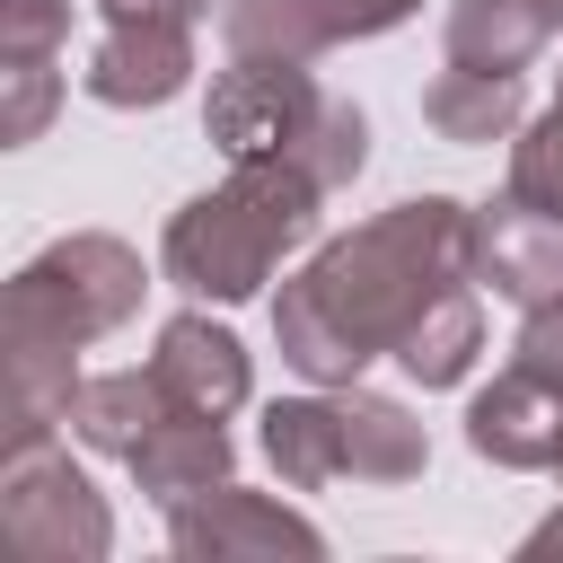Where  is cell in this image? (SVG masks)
<instances>
[{
  "label": "cell",
  "instance_id": "obj_12",
  "mask_svg": "<svg viewBox=\"0 0 563 563\" xmlns=\"http://www.w3.org/2000/svg\"><path fill=\"white\" fill-rule=\"evenodd\" d=\"M150 369H158V387H167V405H176V413H211V422H229V413L246 405V387H255L246 343H238L229 325H211L202 308H185V317H167V325H158Z\"/></svg>",
  "mask_w": 563,
  "mask_h": 563
},
{
  "label": "cell",
  "instance_id": "obj_21",
  "mask_svg": "<svg viewBox=\"0 0 563 563\" xmlns=\"http://www.w3.org/2000/svg\"><path fill=\"white\" fill-rule=\"evenodd\" d=\"M519 554H528V563H554V554H563V510H554V519H537V528L519 537Z\"/></svg>",
  "mask_w": 563,
  "mask_h": 563
},
{
  "label": "cell",
  "instance_id": "obj_22",
  "mask_svg": "<svg viewBox=\"0 0 563 563\" xmlns=\"http://www.w3.org/2000/svg\"><path fill=\"white\" fill-rule=\"evenodd\" d=\"M554 475H563V449H554Z\"/></svg>",
  "mask_w": 563,
  "mask_h": 563
},
{
  "label": "cell",
  "instance_id": "obj_2",
  "mask_svg": "<svg viewBox=\"0 0 563 563\" xmlns=\"http://www.w3.org/2000/svg\"><path fill=\"white\" fill-rule=\"evenodd\" d=\"M150 273L123 238L106 229H70L53 238L44 255H26L9 273V299H0V369H9V449H35L62 431L70 413V387H79V361L97 334H114L132 308H141Z\"/></svg>",
  "mask_w": 563,
  "mask_h": 563
},
{
  "label": "cell",
  "instance_id": "obj_9",
  "mask_svg": "<svg viewBox=\"0 0 563 563\" xmlns=\"http://www.w3.org/2000/svg\"><path fill=\"white\" fill-rule=\"evenodd\" d=\"M475 282L501 290L510 308H537L563 290V211L528 202V194H501L475 211Z\"/></svg>",
  "mask_w": 563,
  "mask_h": 563
},
{
  "label": "cell",
  "instance_id": "obj_17",
  "mask_svg": "<svg viewBox=\"0 0 563 563\" xmlns=\"http://www.w3.org/2000/svg\"><path fill=\"white\" fill-rule=\"evenodd\" d=\"M62 106V53H0V141L26 150Z\"/></svg>",
  "mask_w": 563,
  "mask_h": 563
},
{
  "label": "cell",
  "instance_id": "obj_8",
  "mask_svg": "<svg viewBox=\"0 0 563 563\" xmlns=\"http://www.w3.org/2000/svg\"><path fill=\"white\" fill-rule=\"evenodd\" d=\"M422 0H220V35L229 53H290V62H317L334 44H361V35H387L405 26Z\"/></svg>",
  "mask_w": 563,
  "mask_h": 563
},
{
  "label": "cell",
  "instance_id": "obj_13",
  "mask_svg": "<svg viewBox=\"0 0 563 563\" xmlns=\"http://www.w3.org/2000/svg\"><path fill=\"white\" fill-rule=\"evenodd\" d=\"M563 35V0H449L440 53L475 70H528Z\"/></svg>",
  "mask_w": 563,
  "mask_h": 563
},
{
  "label": "cell",
  "instance_id": "obj_11",
  "mask_svg": "<svg viewBox=\"0 0 563 563\" xmlns=\"http://www.w3.org/2000/svg\"><path fill=\"white\" fill-rule=\"evenodd\" d=\"M185 79H194V26H114V18L88 44V70H79V88L114 114L167 106V97H185Z\"/></svg>",
  "mask_w": 563,
  "mask_h": 563
},
{
  "label": "cell",
  "instance_id": "obj_18",
  "mask_svg": "<svg viewBox=\"0 0 563 563\" xmlns=\"http://www.w3.org/2000/svg\"><path fill=\"white\" fill-rule=\"evenodd\" d=\"M510 194H528V202L563 211V97H554L537 123H519V132H510Z\"/></svg>",
  "mask_w": 563,
  "mask_h": 563
},
{
  "label": "cell",
  "instance_id": "obj_10",
  "mask_svg": "<svg viewBox=\"0 0 563 563\" xmlns=\"http://www.w3.org/2000/svg\"><path fill=\"white\" fill-rule=\"evenodd\" d=\"M466 449L484 466H510V475L554 466V449H563V387H545L537 369L510 361L493 387L466 396Z\"/></svg>",
  "mask_w": 563,
  "mask_h": 563
},
{
  "label": "cell",
  "instance_id": "obj_14",
  "mask_svg": "<svg viewBox=\"0 0 563 563\" xmlns=\"http://www.w3.org/2000/svg\"><path fill=\"white\" fill-rule=\"evenodd\" d=\"M167 413H176V405H167L158 369H88V378L70 387L62 431H70L79 449H97V457H132Z\"/></svg>",
  "mask_w": 563,
  "mask_h": 563
},
{
  "label": "cell",
  "instance_id": "obj_6",
  "mask_svg": "<svg viewBox=\"0 0 563 563\" xmlns=\"http://www.w3.org/2000/svg\"><path fill=\"white\" fill-rule=\"evenodd\" d=\"M0 545L18 563H97L114 545V510L70 466V449L35 440L0 457Z\"/></svg>",
  "mask_w": 563,
  "mask_h": 563
},
{
  "label": "cell",
  "instance_id": "obj_23",
  "mask_svg": "<svg viewBox=\"0 0 563 563\" xmlns=\"http://www.w3.org/2000/svg\"><path fill=\"white\" fill-rule=\"evenodd\" d=\"M554 97H563V88H554Z\"/></svg>",
  "mask_w": 563,
  "mask_h": 563
},
{
  "label": "cell",
  "instance_id": "obj_1",
  "mask_svg": "<svg viewBox=\"0 0 563 563\" xmlns=\"http://www.w3.org/2000/svg\"><path fill=\"white\" fill-rule=\"evenodd\" d=\"M273 343L308 387H352L369 361H405L413 387H457L484 352L475 211L422 194L325 238L282 282Z\"/></svg>",
  "mask_w": 563,
  "mask_h": 563
},
{
  "label": "cell",
  "instance_id": "obj_16",
  "mask_svg": "<svg viewBox=\"0 0 563 563\" xmlns=\"http://www.w3.org/2000/svg\"><path fill=\"white\" fill-rule=\"evenodd\" d=\"M519 114H528L519 70L440 62V70H431V88H422V123H431L440 141H457V150H475V141H510V132H519Z\"/></svg>",
  "mask_w": 563,
  "mask_h": 563
},
{
  "label": "cell",
  "instance_id": "obj_3",
  "mask_svg": "<svg viewBox=\"0 0 563 563\" xmlns=\"http://www.w3.org/2000/svg\"><path fill=\"white\" fill-rule=\"evenodd\" d=\"M317 202H325V185L299 158H229V176L167 220L158 264L176 290L238 308L317 238Z\"/></svg>",
  "mask_w": 563,
  "mask_h": 563
},
{
  "label": "cell",
  "instance_id": "obj_4",
  "mask_svg": "<svg viewBox=\"0 0 563 563\" xmlns=\"http://www.w3.org/2000/svg\"><path fill=\"white\" fill-rule=\"evenodd\" d=\"M202 132L220 158H299L325 194H343L369 167V114L352 97H325L290 53H229V70L211 79Z\"/></svg>",
  "mask_w": 563,
  "mask_h": 563
},
{
  "label": "cell",
  "instance_id": "obj_19",
  "mask_svg": "<svg viewBox=\"0 0 563 563\" xmlns=\"http://www.w3.org/2000/svg\"><path fill=\"white\" fill-rule=\"evenodd\" d=\"M510 361L537 369L545 387H563V290L537 299V308H519V343H510Z\"/></svg>",
  "mask_w": 563,
  "mask_h": 563
},
{
  "label": "cell",
  "instance_id": "obj_15",
  "mask_svg": "<svg viewBox=\"0 0 563 563\" xmlns=\"http://www.w3.org/2000/svg\"><path fill=\"white\" fill-rule=\"evenodd\" d=\"M123 466H132V484H141L158 510H176V501H194V493L229 484L238 449H229V422H211V413H167V422H158Z\"/></svg>",
  "mask_w": 563,
  "mask_h": 563
},
{
  "label": "cell",
  "instance_id": "obj_20",
  "mask_svg": "<svg viewBox=\"0 0 563 563\" xmlns=\"http://www.w3.org/2000/svg\"><path fill=\"white\" fill-rule=\"evenodd\" d=\"M97 18H114V26H202L211 0H97Z\"/></svg>",
  "mask_w": 563,
  "mask_h": 563
},
{
  "label": "cell",
  "instance_id": "obj_7",
  "mask_svg": "<svg viewBox=\"0 0 563 563\" xmlns=\"http://www.w3.org/2000/svg\"><path fill=\"white\" fill-rule=\"evenodd\" d=\"M167 545L185 563H238V554H299V563H317L325 554L317 519H299L273 493H246L238 475L211 484V493H194V501H176L167 510Z\"/></svg>",
  "mask_w": 563,
  "mask_h": 563
},
{
  "label": "cell",
  "instance_id": "obj_5",
  "mask_svg": "<svg viewBox=\"0 0 563 563\" xmlns=\"http://www.w3.org/2000/svg\"><path fill=\"white\" fill-rule=\"evenodd\" d=\"M264 457L290 493H317L334 475H361V484H413L431 466V431L396 405V396H369L361 378L352 387H317V396H282L264 405Z\"/></svg>",
  "mask_w": 563,
  "mask_h": 563
}]
</instances>
